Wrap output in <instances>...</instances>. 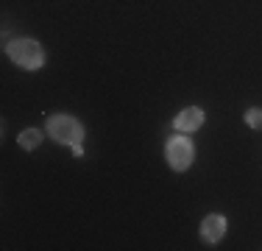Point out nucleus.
I'll return each instance as SVG.
<instances>
[{
  "label": "nucleus",
  "instance_id": "nucleus-1",
  "mask_svg": "<svg viewBox=\"0 0 262 251\" xmlns=\"http://www.w3.org/2000/svg\"><path fill=\"white\" fill-rule=\"evenodd\" d=\"M6 53L11 56V61L20 67H26V70H39L42 65H45V50H42L39 42L34 39H14L6 45Z\"/></svg>",
  "mask_w": 262,
  "mask_h": 251
},
{
  "label": "nucleus",
  "instance_id": "nucleus-2",
  "mask_svg": "<svg viewBox=\"0 0 262 251\" xmlns=\"http://www.w3.org/2000/svg\"><path fill=\"white\" fill-rule=\"evenodd\" d=\"M48 134L61 145H81L84 142V126L70 115H53L48 117Z\"/></svg>",
  "mask_w": 262,
  "mask_h": 251
},
{
  "label": "nucleus",
  "instance_id": "nucleus-3",
  "mask_svg": "<svg viewBox=\"0 0 262 251\" xmlns=\"http://www.w3.org/2000/svg\"><path fill=\"white\" fill-rule=\"evenodd\" d=\"M165 156H167V165L173 171H187L192 165V156H195V148L187 137H170L165 145Z\"/></svg>",
  "mask_w": 262,
  "mask_h": 251
},
{
  "label": "nucleus",
  "instance_id": "nucleus-4",
  "mask_svg": "<svg viewBox=\"0 0 262 251\" xmlns=\"http://www.w3.org/2000/svg\"><path fill=\"white\" fill-rule=\"evenodd\" d=\"M201 123H204V112L198 106H187V109H182L176 115V120H173L176 131H195V129H201Z\"/></svg>",
  "mask_w": 262,
  "mask_h": 251
},
{
  "label": "nucleus",
  "instance_id": "nucleus-5",
  "mask_svg": "<svg viewBox=\"0 0 262 251\" xmlns=\"http://www.w3.org/2000/svg\"><path fill=\"white\" fill-rule=\"evenodd\" d=\"M223 235H226V218L223 215H207L201 221V237L207 243H217Z\"/></svg>",
  "mask_w": 262,
  "mask_h": 251
},
{
  "label": "nucleus",
  "instance_id": "nucleus-6",
  "mask_svg": "<svg viewBox=\"0 0 262 251\" xmlns=\"http://www.w3.org/2000/svg\"><path fill=\"white\" fill-rule=\"evenodd\" d=\"M17 142H20V148L34 151V148L42 142V131H39V129H26L20 137H17Z\"/></svg>",
  "mask_w": 262,
  "mask_h": 251
},
{
  "label": "nucleus",
  "instance_id": "nucleus-7",
  "mask_svg": "<svg viewBox=\"0 0 262 251\" xmlns=\"http://www.w3.org/2000/svg\"><path fill=\"white\" fill-rule=\"evenodd\" d=\"M246 123L251 126V129H259L262 131V109H257V106H254V109H248L246 112Z\"/></svg>",
  "mask_w": 262,
  "mask_h": 251
},
{
  "label": "nucleus",
  "instance_id": "nucleus-8",
  "mask_svg": "<svg viewBox=\"0 0 262 251\" xmlns=\"http://www.w3.org/2000/svg\"><path fill=\"white\" fill-rule=\"evenodd\" d=\"M73 156H84V148H81V145H73Z\"/></svg>",
  "mask_w": 262,
  "mask_h": 251
}]
</instances>
